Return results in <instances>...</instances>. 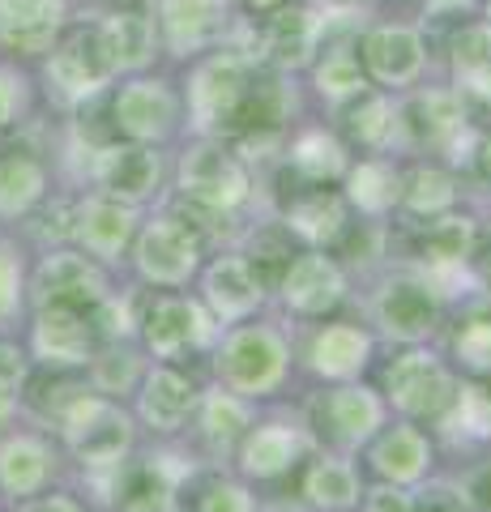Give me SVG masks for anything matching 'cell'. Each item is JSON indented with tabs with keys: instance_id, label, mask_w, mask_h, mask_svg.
Instances as JSON below:
<instances>
[{
	"instance_id": "4",
	"label": "cell",
	"mask_w": 491,
	"mask_h": 512,
	"mask_svg": "<svg viewBox=\"0 0 491 512\" xmlns=\"http://www.w3.org/2000/svg\"><path fill=\"white\" fill-rule=\"evenodd\" d=\"M368 380L380 389V397H385L389 414L432 427L440 414L449 410L453 389H457L462 376L453 372V363L445 359V350H440L436 342H419V346L380 350V359H376Z\"/></svg>"
},
{
	"instance_id": "11",
	"label": "cell",
	"mask_w": 491,
	"mask_h": 512,
	"mask_svg": "<svg viewBox=\"0 0 491 512\" xmlns=\"http://www.w3.org/2000/svg\"><path fill=\"white\" fill-rule=\"evenodd\" d=\"M116 286H120L116 269L99 265L82 248L60 244V248H43L35 261H30L26 299H30V308H82V312H90L94 303L107 299Z\"/></svg>"
},
{
	"instance_id": "48",
	"label": "cell",
	"mask_w": 491,
	"mask_h": 512,
	"mask_svg": "<svg viewBox=\"0 0 491 512\" xmlns=\"http://www.w3.org/2000/svg\"><path fill=\"white\" fill-rule=\"evenodd\" d=\"M474 205H479V218H483V248H491V197L487 201H474Z\"/></svg>"
},
{
	"instance_id": "51",
	"label": "cell",
	"mask_w": 491,
	"mask_h": 512,
	"mask_svg": "<svg viewBox=\"0 0 491 512\" xmlns=\"http://www.w3.org/2000/svg\"><path fill=\"white\" fill-rule=\"evenodd\" d=\"M483 22L491 26V0H483Z\"/></svg>"
},
{
	"instance_id": "39",
	"label": "cell",
	"mask_w": 491,
	"mask_h": 512,
	"mask_svg": "<svg viewBox=\"0 0 491 512\" xmlns=\"http://www.w3.org/2000/svg\"><path fill=\"white\" fill-rule=\"evenodd\" d=\"M30 261L18 239L0 235V333H18L26 325L30 299H26Z\"/></svg>"
},
{
	"instance_id": "30",
	"label": "cell",
	"mask_w": 491,
	"mask_h": 512,
	"mask_svg": "<svg viewBox=\"0 0 491 512\" xmlns=\"http://www.w3.org/2000/svg\"><path fill=\"white\" fill-rule=\"evenodd\" d=\"M466 175L440 158H402V188L393 222H427L470 201Z\"/></svg>"
},
{
	"instance_id": "22",
	"label": "cell",
	"mask_w": 491,
	"mask_h": 512,
	"mask_svg": "<svg viewBox=\"0 0 491 512\" xmlns=\"http://www.w3.org/2000/svg\"><path fill=\"white\" fill-rule=\"evenodd\" d=\"M325 26H329V9L321 13L312 5H295V0L261 13V26H252L261 64L274 73H287V77L304 73L325 39Z\"/></svg>"
},
{
	"instance_id": "49",
	"label": "cell",
	"mask_w": 491,
	"mask_h": 512,
	"mask_svg": "<svg viewBox=\"0 0 491 512\" xmlns=\"http://www.w3.org/2000/svg\"><path fill=\"white\" fill-rule=\"evenodd\" d=\"M278 5H287V0H240V9H248V13H269Z\"/></svg>"
},
{
	"instance_id": "37",
	"label": "cell",
	"mask_w": 491,
	"mask_h": 512,
	"mask_svg": "<svg viewBox=\"0 0 491 512\" xmlns=\"http://www.w3.org/2000/svg\"><path fill=\"white\" fill-rule=\"evenodd\" d=\"M188 512H265V491H257L231 466H205L184 487Z\"/></svg>"
},
{
	"instance_id": "2",
	"label": "cell",
	"mask_w": 491,
	"mask_h": 512,
	"mask_svg": "<svg viewBox=\"0 0 491 512\" xmlns=\"http://www.w3.org/2000/svg\"><path fill=\"white\" fill-rule=\"evenodd\" d=\"M351 308L380 338V346L389 350V346L436 342L453 303L445 299V291L427 269L402 261V256H385L368 274H355Z\"/></svg>"
},
{
	"instance_id": "45",
	"label": "cell",
	"mask_w": 491,
	"mask_h": 512,
	"mask_svg": "<svg viewBox=\"0 0 491 512\" xmlns=\"http://www.w3.org/2000/svg\"><path fill=\"white\" fill-rule=\"evenodd\" d=\"M470 180L483 184L491 197V128H479V141H474V154H470Z\"/></svg>"
},
{
	"instance_id": "42",
	"label": "cell",
	"mask_w": 491,
	"mask_h": 512,
	"mask_svg": "<svg viewBox=\"0 0 491 512\" xmlns=\"http://www.w3.org/2000/svg\"><path fill=\"white\" fill-rule=\"evenodd\" d=\"M13 512H99L90 500L77 487H52V491H43V495H30V500H18L13 504Z\"/></svg>"
},
{
	"instance_id": "18",
	"label": "cell",
	"mask_w": 491,
	"mask_h": 512,
	"mask_svg": "<svg viewBox=\"0 0 491 512\" xmlns=\"http://www.w3.org/2000/svg\"><path fill=\"white\" fill-rule=\"evenodd\" d=\"M193 291H197V299L210 308V316L223 329L240 325V320H248V316H257V312L269 308L265 278L252 269V261L235 244H223V248H214L210 256H205Z\"/></svg>"
},
{
	"instance_id": "12",
	"label": "cell",
	"mask_w": 491,
	"mask_h": 512,
	"mask_svg": "<svg viewBox=\"0 0 491 512\" xmlns=\"http://www.w3.org/2000/svg\"><path fill=\"white\" fill-rule=\"evenodd\" d=\"M205 389V367L154 363L129 397V410L146 440H184Z\"/></svg>"
},
{
	"instance_id": "46",
	"label": "cell",
	"mask_w": 491,
	"mask_h": 512,
	"mask_svg": "<svg viewBox=\"0 0 491 512\" xmlns=\"http://www.w3.org/2000/svg\"><path fill=\"white\" fill-rule=\"evenodd\" d=\"M18 414H22V397L0 384V436H5L9 427H18Z\"/></svg>"
},
{
	"instance_id": "20",
	"label": "cell",
	"mask_w": 491,
	"mask_h": 512,
	"mask_svg": "<svg viewBox=\"0 0 491 512\" xmlns=\"http://www.w3.org/2000/svg\"><path fill=\"white\" fill-rule=\"evenodd\" d=\"M432 47H427L423 30L410 22H376L368 30H359V60L368 82L389 90V94H406L415 90L427 77L432 64Z\"/></svg>"
},
{
	"instance_id": "7",
	"label": "cell",
	"mask_w": 491,
	"mask_h": 512,
	"mask_svg": "<svg viewBox=\"0 0 491 512\" xmlns=\"http://www.w3.org/2000/svg\"><path fill=\"white\" fill-rule=\"evenodd\" d=\"M316 448L359 457L380 427L389 423V406L372 380H342V384H304L295 393Z\"/></svg>"
},
{
	"instance_id": "25",
	"label": "cell",
	"mask_w": 491,
	"mask_h": 512,
	"mask_svg": "<svg viewBox=\"0 0 491 512\" xmlns=\"http://www.w3.org/2000/svg\"><path fill=\"white\" fill-rule=\"evenodd\" d=\"M291 483H295L291 500L304 512H355L363 487H368V474H363V461L351 453L312 448V457L299 466Z\"/></svg>"
},
{
	"instance_id": "47",
	"label": "cell",
	"mask_w": 491,
	"mask_h": 512,
	"mask_svg": "<svg viewBox=\"0 0 491 512\" xmlns=\"http://www.w3.org/2000/svg\"><path fill=\"white\" fill-rule=\"evenodd\" d=\"M479 5L483 0H423V9L432 13V18H453V13H470Z\"/></svg>"
},
{
	"instance_id": "38",
	"label": "cell",
	"mask_w": 491,
	"mask_h": 512,
	"mask_svg": "<svg viewBox=\"0 0 491 512\" xmlns=\"http://www.w3.org/2000/svg\"><path fill=\"white\" fill-rule=\"evenodd\" d=\"M146 367H150V355L137 346V338H120V342H103L94 350V359L86 363V380L94 393L129 402L141 376H146Z\"/></svg>"
},
{
	"instance_id": "40",
	"label": "cell",
	"mask_w": 491,
	"mask_h": 512,
	"mask_svg": "<svg viewBox=\"0 0 491 512\" xmlns=\"http://www.w3.org/2000/svg\"><path fill=\"white\" fill-rule=\"evenodd\" d=\"M112 512H188L184 495L171 491L163 483H150V478H141L137 470V457H133V478H129V491L120 495V504Z\"/></svg>"
},
{
	"instance_id": "33",
	"label": "cell",
	"mask_w": 491,
	"mask_h": 512,
	"mask_svg": "<svg viewBox=\"0 0 491 512\" xmlns=\"http://www.w3.org/2000/svg\"><path fill=\"white\" fill-rule=\"evenodd\" d=\"M342 197L363 222H393L402 188V158L393 154H355L342 175Z\"/></svg>"
},
{
	"instance_id": "19",
	"label": "cell",
	"mask_w": 491,
	"mask_h": 512,
	"mask_svg": "<svg viewBox=\"0 0 491 512\" xmlns=\"http://www.w3.org/2000/svg\"><path fill=\"white\" fill-rule=\"evenodd\" d=\"M22 346L35 367L52 372H86V363L99 350L94 320L82 308H30L22 325Z\"/></svg>"
},
{
	"instance_id": "5",
	"label": "cell",
	"mask_w": 491,
	"mask_h": 512,
	"mask_svg": "<svg viewBox=\"0 0 491 512\" xmlns=\"http://www.w3.org/2000/svg\"><path fill=\"white\" fill-rule=\"evenodd\" d=\"M223 325L210 316V308L197 299V291H146L141 286L137 308V346L154 363H184L205 367Z\"/></svg>"
},
{
	"instance_id": "23",
	"label": "cell",
	"mask_w": 491,
	"mask_h": 512,
	"mask_svg": "<svg viewBox=\"0 0 491 512\" xmlns=\"http://www.w3.org/2000/svg\"><path fill=\"white\" fill-rule=\"evenodd\" d=\"M158 47L171 60H197L231 35V0H154Z\"/></svg>"
},
{
	"instance_id": "13",
	"label": "cell",
	"mask_w": 491,
	"mask_h": 512,
	"mask_svg": "<svg viewBox=\"0 0 491 512\" xmlns=\"http://www.w3.org/2000/svg\"><path fill=\"white\" fill-rule=\"evenodd\" d=\"M90 154V184L103 197L129 201L137 210L158 205L167 197L171 184V158L163 146H141V141H103V146L86 150Z\"/></svg>"
},
{
	"instance_id": "29",
	"label": "cell",
	"mask_w": 491,
	"mask_h": 512,
	"mask_svg": "<svg viewBox=\"0 0 491 512\" xmlns=\"http://www.w3.org/2000/svg\"><path fill=\"white\" fill-rule=\"evenodd\" d=\"M308 77V94L325 111H334L338 103L355 99L359 90H368V73H363V60H359V30L351 26H325V39L316 47L312 64L304 69Z\"/></svg>"
},
{
	"instance_id": "17",
	"label": "cell",
	"mask_w": 491,
	"mask_h": 512,
	"mask_svg": "<svg viewBox=\"0 0 491 512\" xmlns=\"http://www.w3.org/2000/svg\"><path fill=\"white\" fill-rule=\"evenodd\" d=\"M269 210L295 248H329L334 252L351 231V205L338 184H291L287 192H269Z\"/></svg>"
},
{
	"instance_id": "52",
	"label": "cell",
	"mask_w": 491,
	"mask_h": 512,
	"mask_svg": "<svg viewBox=\"0 0 491 512\" xmlns=\"http://www.w3.org/2000/svg\"><path fill=\"white\" fill-rule=\"evenodd\" d=\"M0 512H9V500H5V495H0Z\"/></svg>"
},
{
	"instance_id": "27",
	"label": "cell",
	"mask_w": 491,
	"mask_h": 512,
	"mask_svg": "<svg viewBox=\"0 0 491 512\" xmlns=\"http://www.w3.org/2000/svg\"><path fill=\"white\" fill-rule=\"evenodd\" d=\"M432 436L445 461H470L491 448V380L462 376L449 410L432 423Z\"/></svg>"
},
{
	"instance_id": "31",
	"label": "cell",
	"mask_w": 491,
	"mask_h": 512,
	"mask_svg": "<svg viewBox=\"0 0 491 512\" xmlns=\"http://www.w3.org/2000/svg\"><path fill=\"white\" fill-rule=\"evenodd\" d=\"M436 346L445 350L457 376L491 380V286L453 303Z\"/></svg>"
},
{
	"instance_id": "3",
	"label": "cell",
	"mask_w": 491,
	"mask_h": 512,
	"mask_svg": "<svg viewBox=\"0 0 491 512\" xmlns=\"http://www.w3.org/2000/svg\"><path fill=\"white\" fill-rule=\"evenodd\" d=\"M210 252L214 248H210V239L201 235L197 222H188L180 210L158 201L154 210L141 218L124 269H129V282L146 286V291H188Z\"/></svg>"
},
{
	"instance_id": "50",
	"label": "cell",
	"mask_w": 491,
	"mask_h": 512,
	"mask_svg": "<svg viewBox=\"0 0 491 512\" xmlns=\"http://www.w3.org/2000/svg\"><path fill=\"white\" fill-rule=\"evenodd\" d=\"M440 512H474V508H466V504H449V508H440Z\"/></svg>"
},
{
	"instance_id": "28",
	"label": "cell",
	"mask_w": 491,
	"mask_h": 512,
	"mask_svg": "<svg viewBox=\"0 0 491 512\" xmlns=\"http://www.w3.org/2000/svg\"><path fill=\"white\" fill-rule=\"evenodd\" d=\"M338 137L351 146L355 154H393L402 158V128H398V94L368 86L355 99L338 103L329 111Z\"/></svg>"
},
{
	"instance_id": "15",
	"label": "cell",
	"mask_w": 491,
	"mask_h": 512,
	"mask_svg": "<svg viewBox=\"0 0 491 512\" xmlns=\"http://www.w3.org/2000/svg\"><path fill=\"white\" fill-rule=\"evenodd\" d=\"M359 461H363V474L376 478V483H393L410 491L445 470V457H440L432 427L398 419V414H389V423L363 444Z\"/></svg>"
},
{
	"instance_id": "10",
	"label": "cell",
	"mask_w": 491,
	"mask_h": 512,
	"mask_svg": "<svg viewBox=\"0 0 491 512\" xmlns=\"http://www.w3.org/2000/svg\"><path fill=\"white\" fill-rule=\"evenodd\" d=\"M107 124L120 141L141 146H171L184 137V94L176 82L154 73H133L120 86L107 90Z\"/></svg>"
},
{
	"instance_id": "16",
	"label": "cell",
	"mask_w": 491,
	"mask_h": 512,
	"mask_svg": "<svg viewBox=\"0 0 491 512\" xmlns=\"http://www.w3.org/2000/svg\"><path fill=\"white\" fill-rule=\"evenodd\" d=\"M65 474H69V457L47 427H39V423L9 427L5 436H0V495H5L9 504L60 487Z\"/></svg>"
},
{
	"instance_id": "43",
	"label": "cell",
	"mask_w": 491,
	"mask_h": 512,
	"mask_svg": "<svg viewBox=\"0 0 491 512\" xmlns=\"http://www.w3.org/2000/svg\"><path fill=\"white\" fill-rule=\"evenodd\" d=\"M30 111V90L18 73L0 69V133H9V128H18Z\"/></svg>"
},
{
	"instance_id": "21",
	"label": "cell",
	"mask_w": 491,
	"mask_h": 512,
	"mask_svg": "<svg viewBox=\"0 0 491 512\" xmlns=\"http://www.w3.org/2000/svg\"><path fill=\"white\" fill-rule=\"evenodd\" d=\"M141 218H146V210H137V205L103 197V192H90V197H77V205H73L69 244L82 248L86 256H94L99 265L124 274V261H129V252H133Z\"/></svg>"
},
{
	"instance_id": "34",
	"label": "cell",
	"mask_w": 491,
	"mask_h": 512,
	"mask_svg": "<svg viewBox=\"0 0 491 512\" xmlns=\"http://www.w3.org/2000/svg\"><path fill=\"white\" fill-rule=\"evenodd\" d=\"M445 82L466 94L470 107H491V26L462 22L445 43Z\"/></svg>"
},
{
	"instance_id": "8",
	"label": "cell",
	"mask_w": 491,
	"mask_h": 512,
	"mask_svg": "<svg viewBox=\"0 0 491 512\" xmlns=\"http://www.w3.org/2000/svg\"><path fill=\"white\" fill-rule=\"evenodd\" d=\"M380 338L346 308L338 316L295 325V363L299 384H342V380H368L380 359Z\"/></svg>"
},
{
	"instance_id": "36",
	"label": "cell",
	"mask_w": 491,
	"mask_h": 512,
	"mask_svg": "<svg viewBox=\"0 0 491 512\" xmlns=\"http://www.w3.org/2000/svg\"><path fill=\"white\" fill-rule=\"evenodd\" d=\"M99 39L107 47V60H112L116 77L150 73L154 56L163 52V47H158L154 18L150 13H141V9H112L99 22Z\"/></svg>"
},
{
	"instance_id": "41",
	"label": "cell",
	"mask_w": 491,
	"mask_h": 512,
	"mask_svg": "<svg viewBox=\"0 0 491 512\" xmlns=\"http://www.w3.org/2000/svg\"><path fill=\"white\" fill-rule=\"evenodd\" d=\"M355 512H419V508H415V491L410 487H393V483H376V478H368Z\"/></svg>"
},
{
	"instance_id": "32",
	"label": "cell",
	"mask_w": 491,
	"mask_h": 512,
	"mask_svg": "<svg viewBox=\"0 0 491 512\" xmlns=\"http://www.w3.org/2000/svg\"><path fill=\"white\" fill-rule=\"evenodd\" d=\"M52 197V167L30 141L0 137V222H22Z\"/></svg>"
},
{
	"instance_id": "35",
	"label": "cell",
	"mask_w": 491,
	"mask_h": 512,
	"mask_svg": "<svg viewBox=\"0 0 491 512\" xmlns=\"http://www.w3.org/2000/svg\"><path fill=\"white\" fill-rule=\"evenodd\" d=\"M65 30V0H0V43L13 56H47Z\"/></svg>"
},
{
	"instance_id": "24",
	"label": "cell",
	"mask_w": 491,
	"mask_h": 512,
	"mask_svg": "<svg viewBox=\"0 0 491 512\" xmlns=\"http://www.w3.org/2000/svg\"><path fill=\"white\" fill-rule=\"evenodd\" d=\"M355 150L338 137L334 124H291L278 154V180L282 184H342Z\"/></svg>"
},
{
	"instance_id": "6",
	"label": "cell",
	"mask_w": 491,
	"mask_h": 512,
	"mask_svg": "<svg viewBox=\"0 0 491 512\" xmlns=\"http://www.w3.org/2000/svg\"><path fill=\"white\" fill-rule=\"evenodd\" d=\"M312 448H316V440L291 397V402H269L257 410V419L248 423V431L240 436V444H235L227 466L240 478H248L257 491L269 495L282 483H291L299 466L312 457Z\"/></svg>"
},
{
	"instance_id": "9",
	"label": "cell",
	"mask_w": 491,
	"mask_h": 512,
	"mask_svg": "<svg viewBox=\"0 0 491 512\" xmlns=\"http://www.w3.org/2000/svg\"><path fill=\"white\" fill-rule=\"evenodd\" d=\"M355 299V274L329 248H295L274 282V303L291 325H312V320L338 316Z\"/></svg>"
},
{
	"instance_id": "1",
	"label": "cell",
	"mask_w": 491,
	"mask_h": 512,
	"mask_svg": "<svg viewBox=\"0 0 491 512\" xmlns=\"http://www.w3.org/2000/svg\"><path fill=\"white\" fill-rule=\"evenodd\" d=\"M205 376L257 406L291 402L304 389L295 363V325L274 308L227 325L205 359Z\"/></svg>"
},
{
	"instance_id": "14",
	"label": "cell",
	"mask_w": 491,
	"mask_h": 512,
	"mask_svg": "<svg viewBox=\"0 0 491 512\" xmlns=\"http://www.w3.org/2000/svg\"><path fill=\"white\" fill-rule=\"evenodd\" d=\"M116 82V69L107 60V47L99 39V22L90 26H69L47 52V94L60 107H82L90 99L107 94Z\"/></svg>"
},
{
	"instance_id": "26",
	"label": "cell",
	"mask_w": 491,
	"mask_h": 512,
	"mask_svg": "<svg viewBox=\"0 0 491 512\" xmlns=\"http://www.w3.org/2000/svg\"><path fill=\"white\" fill-rule=\"evenodd\" d=\"M257 402H248V397L223 389V384H214L205 376V389H201V402H197V414H193V427H188V444L197 448L205 457V466H227L235 444L248 431V423L257 419Z\"/></svg>"
},
{
	"instance_id": "44",
	"label": "cell",
	"mask_w": 491,
	"mask_h": 512,
	"mask_svg": "<svg viewBox=\"0 0 491 512\" xmlns=\"http://www.w3.org/2000/svg\"><path fill=\"white\" fill-rule=\"evenodd\" d=\"M30 355H26V346L13 338V333H0V384L13 393H22V384L30 376Z\"/></svg>"
}]
</instances>
